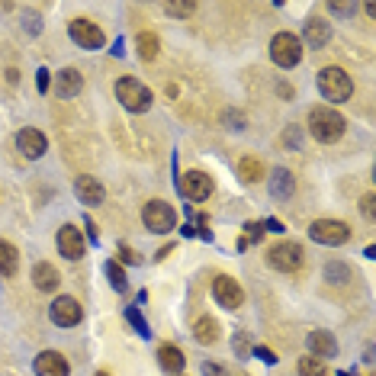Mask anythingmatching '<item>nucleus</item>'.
Segmentation results:
<instances>
[{"label":"nucleus","mask_w":376,"mask_h":376,"mask_svg":"<svg viewBox=\"0 0 376 376\" xmlns=\"http://www.w3.org/2000/svg\"><path fill=\"white\" fill-rule=\"evenodd\" d=\"M213 296L219 305H225V309H241V303H245V290L238 286V280L235 277H215L213 280Z\"/></svg>","instance_id":"6e6552de"},{"label":"nucleus","mask_w":376,"mask_h":376,"mask_svg":"<svg viewBox=\"0 0 376 376\" xmlns=\"http://www.w3.org/2000/svg\"><path fill=\"white\" fill-rule=\"evenodd\" d=\"M325 280H328V283H347V280H350V267L331 260V264H325Z\"/></svg>","instance_id":"cd10ccee"},{"label":"nucleus","mask_w":376,"mask_h":376,"mask_svg":"<svg viewBox=\"0 0 376 376\" xmlns=\"http://www.w3.org/2000/svg\"><path fill=\"white\" fill-rule=\"evenodd\" d=\"M33 370H36V376H68L71 373L68 360L59 354V350H42V354L36 357Z\"/></svg>","instance_id":"4468645a"},{"label":"nucleus","mask_w":376,"mask_h":376,"mask_svg":"<svg viewBox=\"0 0 376 376\" xmlns=\"http://www.w3.org/2000/svg\"><path fill=\"white\" fill-rule=\"evenodd\" d=\"M49 84H52V78H49V71L42 68V71H39V78H36V87H39V91L46 93V91H49Z\"/></svg>","instance_id":"4c0bfd02"},{"label":"nucleus","mask_w":376,"mask_h":376,"mask_svg":"<svg viewBox=\"0 0 376 376\" xmlns=\"http://www.w3.org/2000/svg\"><path fill=\"white\" fill-rule=\"evenodd\" d=\"M245 232H248V238H251V241H260V238H264V225H260V222H248Z\"/></svg>","instance_id":"f704fd0d"},{"label":"nucleus","mask_w":376,"mask_h":376,"mask_svg":"<svg viewBox=\"0 0 376 376\" xmlns=\"http://www.w3.org/2000/svg\"><path fill=\"white\" fill-rule=\"evenodd\" d=\"M267 264L273 270H283V273H296L299 267L305 264V251L296 245V241H280L267 251Z\"/></svg>","instance_id":"423d86ee"},{"label":"nucleus","mask_w":376,"mask_h":376,"mask_svg":"<svg viewBox=\"0 0 376 376\" xmlns=\"http://www.w3.org/2000/svg\"><path fill=\"white\" fill-rule=\"evenodd\" d=\"M303 39H305V46L309 49L328 46V39H331L328 20H322V16H309V20H305V29H303Z\"/></svg>","instance_id":"dca6fc26"},{"label":"nucleus","mask_w":376,"mask_h":376,"mask_svg":"<svg viewBox=\"0 0 376 376\" xmlns=\"http://www.w3.org/2000/svg\"><path fill=\"white\" fill-rule=\"evenodd\" d=\"M16 148H20L29 161H36V158L46 155L49 142H46V136H42L39 129H20L16 132Z\"/></svg>","instance_id":"2eb2a0df"},{"label":"nucleus","mask_w":376,"mask_h":376,"mask_svg":"<svg viewBox=\"0 0 376 376\" xmlns=\"http://www.w3.org/2000/svg\"><path fill=\"white\" fill-rule=\"evenodd\" d=\"M309 238L318 245H344L350 238V228L341 219H318L309 225Z\"/></svg>","instance_id":"0eeeda50"},{"label":"nucleus","mask_w":376,"mask_h":376,"mask_svg":"<svg viewBox=\"0 0 376 376\" xmlns=\"http://www.w3.org/2000/svg\"><path fill=\"white\" fill-rule=\"evenodd\" d=\"M126 322H129L132 328H136L142 337H148V335H151V328H148V322H145V315L138 312V305H126Z\"/></svg>","instance_id":"bb28decb"},{"label":"nucleus","mask_w":376,"mask_h":376,"mask_svg":"<svg viewBox=\"0 0 376 376\" xmlns=\"http://www.w3.org/2000/svg\"><path fill=\"white\" fill-rule=\"evenodd\" d=\"M193 337H196V344H215L219 341V322L209 318V315L196 318L193 322Z\"/></svg>","instance_id":"4be33fe9"},{"label":"nucleus","mask_w":376,"mask_h":376,"mask_svg":"<svg viewBox=\"0 0 376 376\" xmlns=\"http://www.w3.org/2000/svg\"><path fill=\"white\" fill-rule=\"evenodd\" d=\"M254 354H258L264 363H277V354H273L270 347H254Z\"/></svg>","instance_id":"e433bc0d"},{"label":"nucleus","mask_w":376,"mask_h":376,"mask_svg":"<svg viewBox=\"0 0 376 376\" xmlns=\"http://www.w3.org/2000/svg\"><path fill=\"white\" fill-rule=\"evenodd\" d=\"M344 116L337 110H328V106H315V110L309 113V132H312V138L315 142H322V145H331V142H337V138L344 136Z\"/></svg>","instance_id":"f257e3e1"},{"label":"nucleus","mask_w":376,"mask_h":376,"mask_svg":"<svg viewBox=\"0 0 376 376\" xmlns=\"http://www.w3.org/2000/svg\"><path fill=\"white\" fill-rule=\"evenodd\" d=\"M238 177L245 183H260L264 181V164H260L258 158H241L238 161Z\"/></svg>","instance_id":"393cba45"},{"label":"nucleus","mask_w":376,"mask_h":376,"mask_svg":"<svg viewBox=\"0 0 376 376\" xmlns=\"http://www.w3.org/2000/svg\"><path fill=\"white\" fill-rule=\"evenodd\" d=\"M49 315H52V322L61 325V328H74V325L84 318V309H81V303L74 296H59L52 303V309H49Z\"/></svg>","instance_id":"9b49d317"},{"label":"nucleus","mask_w":376,"mask_h":376,"mask_svg":"<svg viewBox=\"0 0 376 376\" xmlns=\"http://www.w3.org/2000/svg\"><path fill=\"white\" fill-rule=\"evenodd\" d=\"M142 222L148 232L164 235V232H174L177 228V213H174V206H168L164 200H148L142 206Z\"/></svg>","instance_id":"20e7f679"},{"label":"nucleus","mask_w":376,"mask_h":376,"mask_svg":"<svg viewBox=\"0 0 376 376\" xmlns=\"http://www.w3.org/2000/svg\"><path fill=\"white\" fill-rule=\"evenodd\" d=\"M283 145H286L290 151H299V148H303V136H299V126H290V129L283 132Z\"/></svg>","instance_id":"7c9ffc66"},{"label":"nucleus","mask_w":376,"mask_h":376,"mask_svg":"<svg viewBox=\"0 0 376 376\" xmlns=\"http://www.w3.org/2000/svg\"><path fill=\"white\" fill-rule=\"evenodd\" d=\"M158 360H161V367L168 370V373H181V370L187 367V357H183V350L177 347V344H161V347H158Z\"/></svg>","instance_id":"412c9836"},{"label":"nucleus","mask_w":376,"mask_h":376,"mask_svg":"<svg viewBox=\"0 0 376 376\" xmlns=\"http://www.w3.org/2000/svg\"><path fill=\"white\" fill-rule=\"evenodd\" d=\"M68 33H71V39L78 42L81 49H103V29L97 26V23H91V20H71L68 23Z\"/></svg>","instance_id":"9d476101"},{"label":"nucleus","mask_w":376,"mask_h":376,"mask_svg":"<svg viewBox=\"0 0 376 376\" xmlns=\"http://www.w3.org/2000/svg\"><path fill=\"white\" fill-rule=\"evenodd\" d=\"M296 373L299 376H328V370H325V363L318 357H299Z\"/></svg>","instance_id":"a878e982"},{"label":"nucleus","mask_w":376,"mask_h":376,"mask_svg":"<svg viewBox=\"0 0 376 376\" xmlns=\"http://www.w3.org/2000/svg\"><path fill=\"white\" fill-rule=\"evenodd\" d=\"M59 254L61 258H68V260H81L84 258V235H81V228H74V225H61L59 228Z\"/></svg>","instance_id":"f8f14e48"},{"label":"nucleus","mask_w":376,"mask_h":376,"mask_svg":"<svg viewBox=\"0 0 376 376\" xmlns=\"http://www.w3.org/2000/svg\"><path fill=\"white\" fill-rule=\"evenodd\" d=\"M181 193L193 203L209 200V196H213V177L203 174V171H187V174L181 177Z\"/></svg>","instance_id":"1a4fd4ad"},{"label":"nucleus","mask_w":376,"mask_h":376,"mask_svg":"<svg viewBox=\"0 0 376 376\" xmlns=\"http://www.w3.org/2000/svg\"><path fill=\"white\" fill-rule=\"evenodd\" d=\"M293 190H296V177H293L286 168L273 171V174H270V196H273V200H290Z\"/></svg>","instance_id":"a211bd4d"},{"label":"nucleus","mask_w":376,"mask_h":376,"mask_svg":"<svg viewBox=\"0 0 376 376\" xmlns=\"http://www.w3.org/2000/svg\"><path fill=\"white\" fill-rule=\"evenodd\" d=\"M81 91H84V78H81V71L65 68V71L59 74V97L61 100H74Z\"/></svg>","instance_id":"6ab92c4d"},{"label":"nucleus","mask_w":376,"mask_h":376,"mask_svg":"<svg viewBox=\"0 0 376 376\" xmlns=\"http://www.w3.org/2000/svg\"><path fill=\"white\" fill-rule=\"evenodd\" d=\"M305 344H309V350L318 357V360H322V357H335L337 354V341H335L331 331H322V328L312 331V335L305 337Z\"/></svg>","instance_id":"f3484780"},{"label":"nucleus","mask_w":376,"mask_h":376,"mask_svg":"<svg viewBox=\"0 0 376 376\" xmlns=\"http://www.w3.org/2000/svg\"><path fill=\"white\" fill-rule=\"evenodd\" d=\"M103 270H106V280H110V286H113V290H119V293H123L126 286H129V280H126V270L116 264V260H110V264H106Z\"/></svg>","instance_id":"c85d7f7f"},{"label":"nucleus","mask_w":376,"mask_h":376,"mask_svg":"<svg viewBox=\"0 0 376 376\" xmlns=\"http://www.w3.org/2000/svg\"><path fill=\"white\" fill-rule=\"evenodd\" d=\"M93 376H110V373H106V370H100V373H93Z\"/></svg>","instance_id":"79ce46f5"},{"label":"nucleus","mask_w":376,"mask_h":376,"mask_svg":"<svg viewBox=\"0 0 376 376\" xmlns=\"http://www.w3.org/2000/svg\"><path fill=\"white\" fill-rule=\"evenodd\" d=\"M328 14H335V16H354L357 7H354V4H328Z\"/></svg>","instance_id":"473e14b6"},{"label":"nucleus","mask_w":376,"mask_h":376,"mask_svg":"<svg viewBox=\"0 0 376 376\" xmlns=\"http://www.w3.org/2000/svg\"><path fill=\"white\" fill-rule=\"evenodd\" d=\"M318 91L331 103H344V100L354 97V81L344 68H322L318 71Z\"/></svg>","instance_id":"f03ea898"},{"label":"nucleus","mask_w":376,"mask_h":376,"mask_svg":"<svg viewBox=\"0 0 376 376\" xmlns=\"http://www.w3.org/2000/svg\"><path fill=\"white\" fill-rule=\"evenodd\" d=\"M270 59L277 68H296L303 61V42L293 33H277L270 39Z\"/></svg>","instance_id":"39448f33"},{"label":"nucleus","mask_w":376,"mask_h":376,"mask_svg":"<svg viewBox=\"0 0 376 376\" xmlns=\"http://www.w3.org/2000/svg\"><path fill=\"white\" fill-rule=\"evenodd\" d=\"M235 350H238V354H248V341H245V335L235 337Z\"/></svg>","instance_id":"ea45409f"},{"label":"nucleus","mask_w":376,"mask_h":376,"mask_svg":"<svg viewBox=\"0 0 376 376\" xmlns=\"http://www.w3.org/2000/svg\"><path fill=\"white\" fill-rule=\"evenodd\" d=\"M200 373H203V376H228V370L219 367V363H213V360H206V363L200 367Z\"/></svg>","instance_id":"72a5a7b5"},{"label":"nucleus","mask_w":376,"mask_h":376,"mask_svg":"<svg viewBox=\"0 0 376 376\" xmlns=\"http://www.w3.org/2000/svg\"><path fill=\"white\" fill-rule=\"evenodd\" d=\"M20 270V251H16L10 241H0V273L4 277H14Z\"/></svg>","instance_id":"5701e85b"},{"label":"nucleus","mask_w":376,"mask_h":376,"mask_svg":"<svg viewBox=\"0 0 376 376\" xmlns=\"http://www.w3.org/2000/svg\"><path fill=\"white\" fill-rule=\"evenodd\" d=\"M360 213H363V215H367V219H370V222H373V215H376V209H373V196H370V193H367V196H363V200H360Z\"/></svg>","instance_id":"c9c22d12"},{"label":"nucleus","mask_w":376,"mask_h":376,"mask_svg":"<svg viewBox=\"0 0 376 376\" xmlns=\"http://www.w3.org/2000/svg\"><path fill=\"white\" fill-rule=\"evenodd\" d=\"M164 14L177 16V20H187V16L196 14V4L193 0H183V4H164Z\"/></svg>","instance_id":"c756f323"},{"label":"nucleus","mask_w":376,"mask_h":376,"mask_svg":"<svg viewBox=\"0 0 376 376\" xmlns=\"http://www.w3.org/2000/svg\"><path fill=\"white\" fill-rule=\"evenodd\" d=\"M74 193H78V200L84 203V206H100V203L106 200L103 183H100L97 177H91V174H81L78 181H74Z\"/></svg>","instance_id":"ddd939ff"},{"label":"nucleus","mask_w":376,"mask_h":376,"mask_svg":"<svg viewBox=\"0 0 376 376\" xmlns=\"http://www.w3.org/2000/svg\"><path fill=\"white\" fill-rule=\"evenodd\" d=\"M119 260H126V264H142V254L132 251L129 245H119Z\"/></svg>","instance_id":"2f4dec72"},{"label":"nucleus","mask_w":376,"mask_h":376,"mask_svg":"<svg viewBox=\"0 0 376 376\" xmlns=\"http://www.w3.org/2000/svg\"><path fill=\"white\" fill-rule=\"evenodd\" d=\"M116 97L129 113H145L151 106V91L138 78H119L116 81Z\"/></svg>","instance_id":"7ed1b4c3"},{"label":"nucleus","mask_w":376,"mask_h":376,"mask_svg":"<svg viewBox=\"0 0 376 376\" xmlns=\"http://www.w3.org/2000/svg\"><path fill=\"white\" fill-rule=\"evenodd\" d=\"M33 283H36V290H42V293H52V290H59V283H61V277H59V270H55L52 264H36L33 267Z\"/></svg>","instance_id":"aec40b11"},{"label":"nucleus","mask_w":376,"mask_h":376,"mask_svg":"<svg viewBox=\"0 0 376 376\" xmlns=\"http://www.w3.org/2000/svg\"><path fill=\"white\" fill-rule=\"evenodd\" d=\"M267 228H270V232H277V235H280V232H286V225H283L280 219H267V222H264V232H267Z\"/></svg>","instance_id":"58836bf2"},{"label":"nucleus","mask_w":376,"mask_h":376,"mask_svg":"<svg viewBox=\"0 0 376 376\" xmlns=\"http://www.w3.org/2000/svg\"><path fill=\"white\" fill-rule=\"evenodd\" d=\"M136 49H138V59L142 61H155L158 49H161V39H158L155 33H138L136 36Z\"/></svg>","instance_id":"b1692460"},{"label":"nucleus","mask_w":376,"mask_h":376,"mask_svg":"<svg viewBox=\"0 0 376 376\" xmlns=\"http://www.w3.org/2000/svg\"><path fill=\"white\" fill-rule=\"evenodd\" d=\"M87 235H91V241H97V225L91 219H87Z\"/></svg>","instance_id":"a19ab883"}]
</instances>
